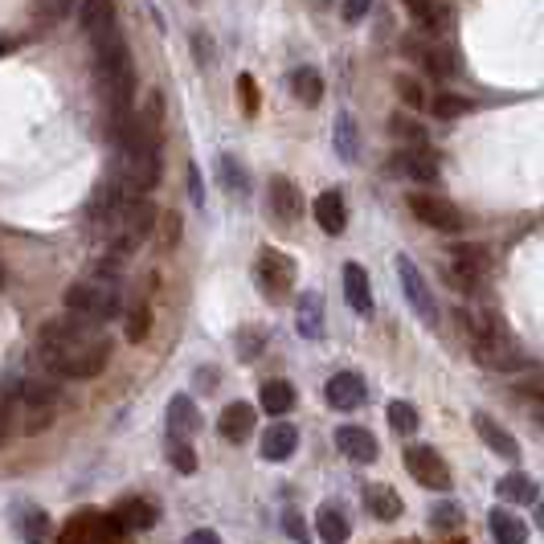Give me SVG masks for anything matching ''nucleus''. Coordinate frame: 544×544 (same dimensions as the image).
<instances>
[{
    "instance_id": "obj_47",
    "label": "nucleus",
    "mask_w": 544,
    "mask_h": 544,
    "mask_svg": "<svg viewBox=\"0 0 544 544\" xmlns=\"http://www.w3.org/2000/svg\"><path fill=\"white\" fill-rule=\"evenodd\" d=\"M238 86H242V103H246V111L254 115V111H258V90H254V78H250V74H242V78H238Z\"/></svg>"
},
{
    "instance_id": "obj_1",
    "label": "nucleus",
    "mask_w": 544,
    "mask_h": 544,
    "mask_svg": "<svg viewBox=\"0 0 544 544\" xmlns=\"http://www.w3.org/2000/svg\"><path fill=\"white\" fill-rule=\"evenodd\" d=\"M37 356L54 377L66 381H86L99 377L111 360V340L103 324L86 320V315H66V320H50L37 336Z\"/></svg>"
},
{
    "instance_id": "obj_31",
    "label": "nucleus",
    "mask_w": 544,
    "mask_h": 544,
    "mask_svg": "<svg viewBox=\"0 0 544 544\" xmlns=\"http://www.w3.org/2000/svg\"><path fill=\"white\" fill-rule=\"evenodd\" d=\"M13 520H17V528H21L25 540H45V536H50V520H45V512L33 508V504H17Z\"/></svg>"
},
{
    "instance_id": "obj_33",
    "label": "nucleus",
    "mask_w": 544,
    "mask_h": 544,
    "mask_svg": "<svg viewBox=\"0 0 544 544\" xmlns=\"http://www.w3.org/2000/svg\"><path fill=\"white\" fill-rule=\"evenodd\" d=\"M168 463L180 471V475H193L197 471V450L189 438H180V434H168Z\"/></svg>"
},
{
    "instance_id": "obj_51",
    "label": "nucleus",
    "mask_w": 544,
    "mask_h": 544,
    "mask_svg": "<svg viewBox=\"0 0 544 544\" xmlns=\"http://www.w3.org/2000/svg\"><path fill=\"white\" fill-rule=\"evenodd\" d=\"M193 45H197V54H201V58H197V62H201V66H209V62H213V45H209V41H205V37H201V33H197V37H193Z\"/></svg>"
},
{
    "instance_id": "obj_27",
    "label": "nucleus",
    "mask_w": 544,
    "mask_h": 544,
    "mask_svg": "<svg viewBox=\"0 0 544 544\" xmlns=\"http://www.w3.org/2000/svg\"><path fill=\"white\" fill-rule=\"evenodd\" d=\"M291 95H295L303 107L320 103V99H324V78H320V70H311V66L291 70Z\"/></svg>"
},
{
    "instance_id": "obj_12",
    "label": "nucleus",
    "mask_w": 544,
    "mask_h": 544,
    "mask_svg": "<svg viewBox=\"0 0 544 544\" xmlns=\"http://www.w3.org/2000/svg\"><path fill=\"white\" fill-rule=\"evenodd\" d=\"M123 524L115 520V512H82L70 520V528L62 532V540H119Z\"/></svg>"
},
{
    "instance_id": "obj_9",
    "label": "nucleus",
    "mask_w": 544,
    "mask_h": 544,
    "mask_svg": "<svg viewBox=\"0 0 544 544\" xmlns=\"http://www.w3.org/2000/svg\"><path fill=\"white\" fill-rule=\"evenodd\" d=\"M266 209L270 217H275L283 230H291V225L303 217V193L291 176H270V185H266Z\"/></svg>"
},
{
    "instance_id": "obj_15",
    "label": "nucleus",
    "mask_w": 544,
    "mask_h": 544,
    "mask_svg": "<svg viewBox=\"0 0 544 544\" xmlns=\"http://www.w3.org/2000/svg\"><path fill=\"white\" fill-rule=\"evenodd\" d=\"M217 434L225 442H246L254 434V405L250 401H234V405H225L221 418H217Z\"/></svg>"
},
{
    "instance_id": "obj_52",
    "label": "nucleus",
    "mask_w": 544,
    "mask_h": 544,
    "mask_svg": "<svg viewBox=\"0 0 544 544\" xmlns=\"http://www.w3.org/2000/svg\"><path fill=\"white\" fill-rule=\"evenodd\" d=\"M189 540H193V544H217L221 536H217L213 528H197V532H189Z\"/></svg>"
},
{
    "instance_id": "obj_6",
    "label": "nucleus",
    "mask_w": 544,
    "mask_h": 544,
    "mask_svg": "<svg viewBox=\"0 0 544 544\" xmlns=\"http://www.w3.org/2000/svg\"><path fill=\"white\" fill-rule=\"evenodd\" d=\"M254 283H258V291H262L270 303H283V299L291 295V287H295V262H291L283 250H275V246L258 250Z\"/></svg>"
},
{
    "instance_id": "obj_41",
    "label": "nucleus",
    "mask_w": 544,
    "mask_h": 544,
    "mask_svg": "<svg viewBox=\"0 0 544 544\" xmlns=\"http://www.w3.org/2000/svg\"><path fill=\"white\" fill-rule=\"evenodd\" d=\"M426 66H430V74H434V78H450V74L459 70V66H455V58H450L446 50H430V54H426Z\"/></svg>"
},
{
    "instance_id": "obj_7",
    "label": "nucleus",
    "mask_w": 544,
    "mask_h": 544,
    "mask_svg": "<svg viewBox=\"0 0 544 544\" xmlns=\"http://www.w3.org/2000/svg\"><path fill=\"white\" fill-rule=\"evenodd\" d=\"M410 209L422 225H430V230H442V234H459L463 230V213L455 201L446 197H434V193H410Z\"/></svg>"
},
{
    "instance_id": "obj_29",
    "label": "nucleus",
    "mask_w": 544,
    "mask_h": 544,
    "mask_svg": "<svg viewBox=\"0 0 544 544\" xmlns=\"http://www.w3.org/2000/svg\"><path fill=\"white\" fill-rule=\"evenodd\" d=\"M258 401H262V410H266L270 418H283V414L295 410V389H291L287 381H266L262 393H258Z\"/></svg>"
},
{
    "instance_id": "obj_10",
    "label": "nucleus",
    "mask_w": 544,
    "mask_h": 544,
    "mask_svg": "<svg viewBox=\"0 0 544 544\" xmlns=\"http://www.w3.org/2000/svg\"><path fill=\"white\" fill-rule=\"evenodd\" d=\"M397 279H401V291H405V299H410V307L422 315L426 324H438V303H434V295H430V287H426V279H422V270L405 258V254H397Z\"/></svg>"
},
{
    "instance_id": "obj_30",
    "label": "nucleus",
    "mask_w": 544,
    "mask_h": 544,
    "mask_svg": "<svg viewBox=\"0 0 544 544\" xmlns=\"http://www.w3.org/2000/svg\"><path fill=\"white\" fill-rule=\"evenodd\" d=\"M487 524H491V536L500 540V544H524V540H528V528H524L516 516H508L504 508H495V512L487 516Z\"/></svg>"
},
{
    "instance_id": "obj_14",
    "label": "nucleus",
    "mask_w": 544,
    "mask_h": 544,
    "mask_svg": "<svg viewBox=\"0 0 544 544\" xmlns=\"http://www.w3.org/2000/svg\"><path fill=\"white\" fill-rule=\"evenodd\" d=\"M324 397H328V405L332 410H360L365 405V397H369V385L360 381V373H336L328 385H324Z\"/></svg>"
},
{
    "instance_id": "obj_19",
    "label": "nucleus",
    "mask_w": 544,
    "mask_h": 544,
    "mask_svg": "<svg viewBox=\"0 0 544 544\" xmlns=\"http://www.w3.org/2000/svg\"><path fill=\"white\" fill-rule=\"evenodd\" d=\"M201 430V414H197V401L189 393H176L168 401V434H180V438H193Z\"/></svg>"
},
{
    "instance_id": "obj_26",
    "label": "nucleus",
    "mask_w": 544,
    "mask_h": 544,
    "mask_svg": "<svg viewBox=\"0 0 544 544\" xmlns=\"http://www.w3.org/2000/svg\"><path fill=\"white\" fill-rule=\"evenodd\" d=\"M78 21H82V33H86V37H99L103 29L115 25V0H82Z\"/></svg>"
},
{
    "instance_id": "obj_38",
    "label": "nucleus",
    "mask_w": 544,
    "mask_h": 544,
    "mask_svg": "<svg viewBox=\"0 0 544 544\" xmlns=\"http://www.w3.org/2000/svg\"><path fill=\"white\" fill-rule=\"evenodd\" d=\"M33 9H37V17H41V21L58 25V21H66V17H70L74 0H33Z\"/></svg>"
},
{
    "instance_id": "obj_22",
    "label": "nucleus",
    "mask_w": 544,
    "mask_h": 544,
    "mask_svg": "<svg viewBox=\"0 0 544 544\" xmlns=\"http://www.w3.org/2000/svg\"><path fill=\"white\" fill-rule=\"evenodd\" d=\"M315 221H320V230L324 234H344V225H348V209H344V197L340 193H320L315 197Z\"/></svg>"
},
{
    "instance_id": "obj_16",
    "label": "nucleus",
    "mask_w": 544,
    "mask_h": 544,
    "mask_svg": "<svg viewBox=\"0 0 544 544\" xmlns=\"http://www.w3.org/2000/svg\"><path fill=\"white\" fill-rule=\"evenodd\" d=\"M336 446L344 450L352 463H377V455H381L377 438L369 430H360V426H340L336 430Z\"/></svg>"
},
{
    "instance_id": "obj_8",
    "label": "nucleus",
    "mask_w": 544,
    "mask_h": 544,
    "mask_svg": "<svg viewBox=\"0 0 544 544\" xmlns=\"http://www.w3.org/2000/svg\"><path fill=\"white\" fill-rule=\"evenodd\" d=\"M405 471H410L414 483H422L426 491H446L450 487V467L442 463V455L434 446H410L405 450Z\"/></svg>"
},
{
    "instance_id": "obj_11",
    "label": "nucleus",
    "mask_w": 544,
    "mask_h": 544,
    "mask_svg": "<svg viewBox=\"0 0 544 544\" xmlns=\"http://www.w3.org/2000/svg\"><path fill=\"white\" fill-rule=\"evenodd\" d=\"M483 275H487V250L483 246H455L450 250V279L459 283V291H475Z\"/></svg>"
},
{
    "instance_id": "obj_36",
    "label": "nucleus",
    "mask_w": 544,
    "mask_h": 544,
    "mask_svg": "<svg viewBox=\"0 0 544 544\" xmlns=\"http://www.w3.org/2000/svg\"><path fill=\"white\" fill-rule=\"evenodd\" d=\"M430 111H434L438 119H459V115H467V111H471V99L450 95V90H438V95L430 99Z\"/></svg>"
},
{
    "instance_id": "obj_24",
    "label": "nucleus",
    "mask_w": 544,
    "mask_h": 544,
    "mask_svg": "<svg viewBox=\"0 0 544 544\" xmlns=\"http://www.w3.org/2000/svg\"><path fill=\"white\" fill-rule=\"evenodd\" d=\"M315 528H320V540H328V544H340V540L352 536V524H348L344 508L332 504V500L320 504V512H315Z\"/></svg>"
},
{
    "instance_id": "obj_23",
    "label": "nucleus",
    "mask_w": 544,
    "mask_h": 544,
    "mask_svg": "<svg viewBox=\"0 0 544 544\" xmlns=\"http://www.w3.org/2000/svg\"><path fill=\"white\" fill-rule=\"evenodd\" d=\"M344 295H348L352 311H360V315H369V311H373V291H369V275H365V266H356V262H348V266H344Z\"/></svg>"
},
{
    "instance_id": "obj_37",
    "label": "nucleus",
    "mask_w": 544,
    "mask_h": 544,
    "mask_svg": "<svg viewBox=\"0 0 544 544\" xmlns=\"http://www.w3.org/2000/svg\"><path fill=\"white\" fill-rule=\"evenodd\" d=\"M389 426L397 434H414L418 430V410L410 401H389Z\"/></svg>"
},
{
    "instance_id": "obj_45",
    "label": "nucleus",
    "mask_w": 544,
    "mask_h": 544,
    "mask_svg": "<svg viewBox=\"0 0 544 544\" xmlns=\"http://www.w3.org/2000/svg\"><path fill=\"white\" fill-rule=\"evenodd\" d=\"M258 348H262V332H242V336H238V356H242V360H254Z\"/></svg>"
},
{
    "instance_id": "obj_4",
    "label": "nucleus",
    "mask_w": 544,
    "mask_h": 544,
    "mask_svg": "<svg viewBox=\"0 0 544 544\" xmlns=\"http://www.w3.org/2000/svg\"><path fill=\"white\" fill-rule=\"evenodd\" d=\"M66 311L86 315V320H95V324H107L123 311V287L111 275L82 279V283H74L66 291Z\"/></svg>"
},
{
    "instance_id": "obj_44",
    "label": "nucleus",
    "mask_w": 544,
    "mask_h": 544,
    "mask_svg": "<svg viewBox=\"0 0 544 544\" xmlns=\"http://www.w3.org/2000/svg\"><path fill=\"white\" fill-rule=\"evenodd\" d=\"M459 520H463V512H459L455 504H446V508H434V512H430V524H434V528H455Z\"/></svg>"
},
{
    "instance_id": "obj_54",
    "label": "nucleus",
    "mask_w": 544,
    "mask_h": 544,
    "mask_svg": "<svg viewBox=\"0 0 544 544\" xmlns=\"http://www.w3.org/2000/svg\"><path fill=\"white\" fill-rule=\"evenodd\" d=\"M540 524H544V504H540Z\"/></svg>"
},
{
    "instance_id": "obj_48",
    "label": "nucleus",
    "mask_w": 544,
    "mask_h": 544,
    "mask_svg": "<svg viewBox=\"0 0 544 544\" xmlns=\"http://www.w3.org/2000/svg\"><path fill=\"white\" fill-rule=\"evenodd\" d=\"M283 528H287V536L307 540V528H303V520H299V512H295V508H287V512H283Z\"/></svg>"
},
{
    "instance_id": "obj_18",
    "label": "nucleus",
    "mask_w": 544,
    "mask_h": 544,
    "mask_svg": "<svg viewBox=\"0 0 544 544\" xmlns=\"http://www.w3.org/2000/svg\"><path fill=\"white\" fill-rule=\"evenodd\" d=\"M365 508H369V516H377L381 524H393V520H401V512H405L401 495H397L389 483H369V487H365Z\"/></svg>"
},
{
    "instance_id": "obj_40",
    "label": "nucleus",
    "mask_w": 544,
    "mask_h": 544,
    "mask_svg": "<svg viewBox=\"0 0 544 544\" xmlns=\"http://www.w3.org/2000/svg\"><path fill=\"white\" fill-rule=\"evenodd\" d=\"M397 95H401V103H410L414 111H418V107H426V95H422V86H418L414 78H405V74L397 78Z\"/></svg>"
},
{
    "instance_id": "obj_43",
    "label": "nucleus",
    "mask_w": 544,
    "mask_h": 544,
    "mask_svg": "<svg viewBox=\"0 0 544 544\" xmlns=\"http://www.w3.org/2000/svg\"><path fill=\"white\" fill-rule=\"evenodd\" d=\"M21 397H25L29 405H50V401H54V385H41V381H25Z\"/></svg>"
},
{
    "instance_id": "obj_32",
    "label": "nucleus",
    "mask_w": 544,
    "mask_h": 544,
    "mask_svg": "<svg viewBox=\"0 0 544 544\" xmlns=\"http://www.w3.org/2000/svg\"><path fill=\"white\" fill-rule=\"evenodd\" d=\"M217 172H221V185L225 189H230L234 197H246V189H250V176H246V168L230 156V152H225L221 160H217Z\"/></svg>"
},
{
    "instance_id": "obj_2",
    "label": "nucleus",
    "mask_w": 544,
    "mask_h": 544,
    "mask_svg": "<svg viewBox=\"0 0 544 544\" xmlns=\"http://www.w3.org/2000/svg\"><path fill=\"white\" fill-rule=\"evenodd\" d=\"M156 221H160V209L144 193L111 189V193H99L95 201V230L115 254H131L144 238H152Z\"/></svg>"
},
{
    "instance_id": "obj_49",
    "label": "nucleus",
    "mask_w": 544,
    "mask_h": 544,
    "mask_svg": "<svg viewBox=\"0 0 544 544\" xmlns=\"http://www.w3.org/2000/svg\"><path fill=\"white\" fill-rule=\"evenodd\" d=\"M176 238H180V217L168 213V217H164V246H172Z\"/></svg>"
},
{
    "instance_id": "obj_42",
    "label": "nucleus",
    "mask_w": 544,
    "mask_h": 544,
    "mask_svg": "<svg viewBox=\"0 0 544 544\" xmlns=\"http://www.w3.org/2000/svg\"><path fill=\"white\" fill-rule=\"evenodd\" d=\"M148 328H152V324H148V307H135V311H131V320H127V340H131V344H140V340L148 336Z\"/></svg>"
},
{
    "instance_id": "obj_3",
    "label": "nucleus",
    "mask_w": 544,
    "mask_h": 544,
    "mask_svg": "<svg viewBox=\"0 0 544 544\" xmlns=\"http://www.w3.org/2000/svg\"><path fill=\"white\" fill-rule=\"evenodd\" d=\"M467 336H471V356L491 373H520L528 365V356L520 344L508 336V328L495 320L491 311H471L467 315Z\"/></svg>"
},
{
    "instance_id": "obj_46",
    "label": "nucleus",
    "mask_w": 544,
    "mask_h": 544,
    "mask_svg": "<svg viewBox=\"0 0 544 544\" xmlns=\"http://www.w3.org/2000/svg\"><path fill=\"white\" fill-rule=\"evenodd\" d=\"M369 5H373V0H344V21H348V25H356V21H365Z\"/></svg>"
},
{
    "instance_id": "obj_35",
    "label": "nucleus",
    "mask_w": 544,
    "mask_h": 544,
    "mask_svg": "<svg viewBox=\"0 0 544 544\" xmlns=\"http://www.w3.org/2000/svg\"><path fill=\"white\" fill-rule=\"evenodd\" d=\"M336 152H340L344 160H356V156H360V135H356L352 115H340V119H336Z\"/></svg>"
},
{
    "instance_id": "obj_5",
    "label": "nucleus",
    "mask_w": 544,
    "mask_h": 544,
    "mask_svg": "<svg viewBox=\"0 0 544 544\" xmlns=\"http://www.w3.org/2000/svg\"><path fill=\"white\" fill-rule=\"evenodd\" d=\"M119 180L127 193H148L160 185V144H119Z\"/></svg>"
},
{
    "instance_id": "obj_50",
    "label": "nucleus",
    "mask_w": 544,
    "mask_h": 544,
    "mask_svg": "<svg viewBox=\"0 0 544 544\" xmlns=\"http://www.w3.org/2000/svg\"><path fill=\"white\" fill-rule=\"evenodd\" d=\"M189 193H193V205H205V189H201V172L189 168Z\"/></svg>"
},
{
    "instance_id": "obj_34",
    "label": "nucleus",
    "mask_w": 544,
    "mask_h": 544,
    "mask_svg": "<svg viewBox=\"0 0 544 544\" xmlns=\"http://www.w3.org/2000/svg\"><path fill=\"white\" fill-rule=\"evenodd\" d=\"M401 5L414 13V21L422 29H442V21H446V5H442V0H401Z\"/></svg>"
},
{
    "instance_id": "obj_13",
    "label": "nucleus",
    "mask_w": 544,
    "mask_h": 544,
    "mask_svg": "<svg viewBox=\"0 0 544 544\" xmlns=\"http://www.w3.org/2000/svg\"><path fill=\"white\" fill-rule=\"evenodd\" d=\"M389 168H393L397 176H405V180H422V185H430V180H438V160L430 156V148H426V144L393 152Z\"/></svg>"
},
{
    "instance_id": "obj_17",
    "label": "nucleus",
    "mask_w": 544,
    "mask_h": 544,
    "mask_svg": "<svg viewBox=\"0 0 544 544\" xmlns=\"http://www.w3.org/2000/svg\"><path fill=\"white\" fill-rule=\"evenodd\" d=\"M299 446V430L291 422H275L266 434H262V459L266 463H287Z\"/></svg>"
},
{
    "instance_id": "obj_28",
    "label": "nucleus",
    "mask_w": 544,
    "mask_h": 544,
    "mask_svg": "<svg viewBox=\"0 0 544 544\" xmlns=\"http://www.w3.org/2000/svg\"><path fill=\"white\" fill-rule=\"evenodd\" d=\"M495 491H500V500H508V504H536V495H540L536 479H528L524 471L504 475L500 483H495Z\"/></svg>"
},
{
    "instance_id": "obj_20",
    "label": "nucleus",
    "mask_w": 544,
    "mask_h": 544,
    "mask_svg": "<svg viewBox=\"0 0 544 544\" xmlns=\"http://www.w3.org/2000/svg\"><path fill=\"white\" fill-rule=\"evenodd\" d=\"M475 430H479V438H483L500 459H520V442H516L500 422H495L491 414H475Z\"/></svg>"
},
{
    "instance_id": "obj_21",
    "label": "nucleus",
    "mask_w": 544,
    "mask_h": 544,
    "mask_svg": "<svg viewBox=\"0 0 544 544\" xmlns=\"http://www.w3.org/2000/svg\"><path fill=\"white\" fill-rule=\"evenodd\" d=\"M156 516H160V508L152 500H135V495L115 508V520L123 524V532H148L156 524Z\"/></svg>"
},
{
    "instance_id": "obj_53",
    "label": "nucleus",
    "mask_w": 544,
    "mask_h": 544,
    "mask_svg": "<svg viewBox=\"0 0 544 544\" xmlns=\"http://www.w3.org/2000/svg\"><path fill=\"white\" fill-rule=\"evenodd\" d=\"M5 50H9V45H5V41H0V54H5Z\"/></svg>"
},
{
    "instance_id": "obj_25",
    "label": "nucleus",
    "mask_w": 544,
    "mask_h": 544,
    "mask_svg": "<svg viewBox=\"0 0 544 544\" xmlns=\"http://www.w3.org/2000/svg\"><path fill=\"white\" fill-rule=\"evenodd\" d=\"M295 328H299L303 340H320V336H324V299L315 295V291H307V295L299 299V320H295Z\"/></svg>"
},
{
    "instance_id": "obj_39",
    "label": "nucleus",
    "mask_w": 544,
    "mask_h": 544,
    "mask_svg": "<svg viewBox=\"0 0 544 544\" xmlns=\"http://www.w3.org/2000/svg\"><path fill=\"white\" fill-rule=\"evenodd\" d=\"M393 135L401 144H410V148H418V144H426V131L414 123V119H405V115H397L393 119Z\"/></svg>"
}]
</instances>
